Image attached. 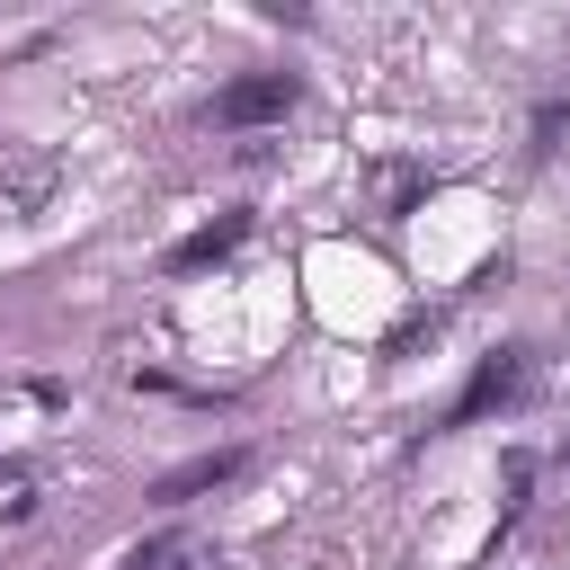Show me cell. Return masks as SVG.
Instances as JSON below:
<instances>
[{
  "label": "cell",
  "mask_w": 570,
  "mask_h": 570,
  "mask_svg": "<svg viewBox=\"0 0 570 570\" xmlns=\"http://www.w3.org/2000/svg\"><path fill=\"white\" fill-rule=\"evenodd\" d=\"M285 116H294V80H285V71H249V80H232V89L214 98V125H223V134L285 125Z\"/></svg>",
  "instance_id": "cell-1"
},
{
  "label": "cell",
  "mask_w": 570,
  "mask_h": 570,
  "mask_svg": "<svg viewBox=\"0 0 570 570\" xmlns=\"http://www.w3.org/2000/svg\"><path fill=\"white\" fill-rule=\"evenodd\" d=\"M240 472H249V445H214V454H187L178 472H160L151 499H160V508H187V499H205V490H232Z\"/></svg>",
  "instance_id": "cell-2"
},
{
  "label": "cell",
  "mask_w": 570,
  "mask_h": 570,
  "mask_svg": "<svg viewBox=\"0 0 570 570\" xmlns=\"http://www.w3.org/2000/svg\"><path fill=\"white\" fill-rule=\"evenodd\" d=\"M517 392H525V356H517V347H499V356H490V365H481V374L463 383L454 419H490V410H508Z\"/></svg>",
  "instance_id": "cell-3"
},
{
  "label": "cell",
  "mask_w": 570,
  "mask_h": 570,
  "mask_svg": "<svg viewBox=\"0 0 570 570\" xmlns=\"http://www.w3.org/2000/svg\"><path fill=\"white\" fill-rule=\"evenodd\" d=\"M249 240V214H223V223H205V232H187L178 249H169V276H196V267H214V258H232Z\"/></svg>",
  "instance_id": "cell-4"
},
{
  "label": "cell",
  "mask_w": 570,
  "mask_h": 570,
  "mask_svg": "<svg viewBox=\"0 0 570 570\" xmlns=\"http://www.w3.org/2000/svg\"><path fill=\"white\" fill-rule=\"evenodd\" d=\"M53 178H62V160H53V151H36V160H18V169H9V187H0V196H9L18 214H36V205L53 196Z\"/></svg>",
  "instance_id": "cell-5"
},
{
  "label": "cell",
  "mask_w": 570,
  "mask_h": 570,
  "mask_svg": "<svg viewBox=\"0 0 570 570\" xmlns=\"http://www.w3.org/2000/svg\"><path fill=\"white\" fill-rule=\"evenodd\" d=\"M125 570H196V552H187V543L169 534V543H142V552H134Z\"/></svg>",
  "instance_id": "cell-6"
}]
</instances>
